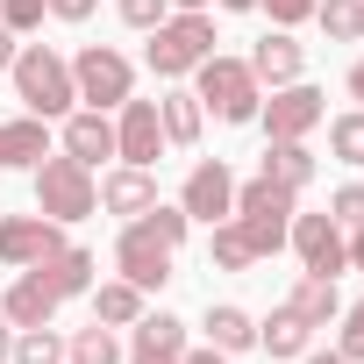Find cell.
Segmentation results:
<instances>
[{
    "instance_id": "6da1fadb",
    "label": "cell",
    "mask_w": 364,
    "mask_h": 364,
    "mask_svg": "<svg viewBox=\"0 0 364 364\" xmlns=\"http://www.w3.org/2000/svg\"><path fill=\"white\" fill-rule=\"evenodd\" d=\"M8 86L22 100V114H43V122H65L79 107V86H72V58L50 50V43H22L15 65H8Z\"/></svg>"
},
{
    "instance_id": "7a4b0ae2",
    "label": "cell",
    "mask_w": 364,
    "mask_h": 364,
    "mask_svg": "<svg viewBox=\"0 0 364 364\" xmlns=\"http://www.w3.org/2000/svg\"><path fill=\"white\" fill-rule=\"evenodd\" d=\"M293 208H300V193L293 186H279V178H236V229H243V243L257 250V257H279L286 250V229H293Z\"/></svg>"
},
{
    "instance_id": "3957f363",
    "label": "cell",
    "mask_w": 364,
    "mask_h": 364,
    "mask_svg": "<svg viewBox=\"0 0 364 364\" xmlns=\"http://www.w3.org/2000/svg\"><path fill=\"white\" fill-rule=\"evenodd\" d=\"M200 58H215V8H208V15H164V22L143 36V65H150L164 86L193 79Z\"/></svg>"
},
{
    "instance_id": "277c9868",
    "label": "cell",
    "mask_w": 364,
    "mask_h": 364,
    "mask_svg": "<svg viewBox=\"0 0 364 364\" xmlns=\"http://www.w3.org/2000/svg\"><path fill=\"white\" fill-rule=\"evenodd\" d=\"M193 93H200V107H208L215 122H229V129L257 122V107H264V86H257V72H250L243 58H222V50L193 65Z\"/></svg>"
},
{
    "instance_id": "5b68a950",
    "label": "cell",
    "mask_w": 364,
    "mask_h": 364,
    "mask_svg": "<svg viewBox=\"0 0 364 364\" xmlns=\"http://www.w3.org/2000/svg\"><path fill=\"white\" fill-rule=\"evenodd\" d=\"M36 215H50V222H86V215H100V178L79 164V157H65V150H50L36 171Z\"/></svg>"
},
{
    "instance_id": "8992f818",
    "label": "cell",
    "mask_w": 364,
    "mask_h": 364,
    "mask_svg": "<svg viewBox=\"0 0 364 364\" xmlns=\"http://www.w3.org/2000/svg\"><path fill=\"white\" fill-rule=\"evenodd\" d=\"M72 86H79V107L114 114V107L136 93V65H129L114 43H79V50H72Z\"/></svg>"
},
{
    "instance_id": "52a82bcc",
    "label": "cell",
    "mask_w": 364,
    "mask_h": 364,
    "mask_svg": "<svg viewBox=\"0 0 364 364\" xmlns=\"http://www.w3.org/2000/svg\"><path fill=\"white\" fill-rule=\"evenodd\" d=\"M257 122H264V143H307V136L328 122V93H321L314 79L272 86V93H264V107H257Z\"/></svg>"
},
{
    "instance_id": "ba28073f",
    "label": "cell",
    "mask_w": 364,
    "mask_h": 364,
    "mask_svg": "<svg viewBox=\"0 0 364 364\" xmlns=\"http://www.w3.org/2000/svg\"><path fill=\"white\" fill-rule=\"evenodd\" d=\"M286 250H293V257H300V272H314V279H343V272H350V236L336 229V215H328V208H321V215H300V208H293Z\"/></svg>"
},
{
    "instance_id": "9c48e42d",
    "label": "cell",
    "mask_w": 364,
    "mask_h": 364,
    "mask_svg": "<svg viewBox=\"0 0 364 364\" xmlns=\"http://www.w3.org/2000/svg\"><path fill=\"white\" fill-rule=\"evenodd\" d=\"M65 250V222L50 215H0V264L8 272H36Z\"/></svg>"
},
{
    "instance_id": "30bf717a",
    "label": "cell",
    "mask_w": 364,
    "mask_h": 364,
    "mask_svg": "<svg viewBox=\"0 0 364 364\" xmlns=\"http://www.w3.org/2000/svg\"><path fill=\"white\" fill-rule=\"evenodd\" d=\"M171 143H164V122H157V100H122L114 107V164H143V171H157V157H164Z\"/></svg>"
},
{
    "instance_id": "8fae6325",
    "label": "cell",
    "mask_w": 364,
    "mask_h": 364,
    "mask_svg": "<svg viewBox=\"0 0 364 364\" xmlns=\"http://www.w3.org/2000/svg\"><path fill=\"white\" fill-rule=\"evenodd\" d=\"M178 208H186V222H229L236 215V171L222 164V157H200L193 171H186V186H178Z\"/></svg>"
},
{
    "instance_id": "7c38bea8",
    "label": "cell",
    "mask_w": 364,
    "mask_h": 364,
    "mask_svg": "<svg viewBox=\"0 0 364 364\" xmlns=\"http://www.w3.org/2000/svg\"><path fill=\"white\" fill-rule=\"evenodd\" d=\"M171 243L164 236H150L143 222H122V236H114V272L129 279V286H143V293H157L164 279H171Z\"/></svg>"
},
{
    "instance_id": "4fadbf2b",
    "label": "cell",
    "mask_w": 364,
    "mask_h": 364,
    "mask_svg": "<svg viewBox=\"0 0 364 364\" xmlns=\"http://www.w3.org/2000/svg\"><path fill=\"white\" fill-rule=\"evenodd\" d=\"M186 321H178V314H150L143 307V321L129 328V343H122V364H178V357H186Z\"/></svg>"
},
{
    "instance_id": "5bb4252c",
    "label": "cell",
    "mask_w": 364,
    "mask_h": 364,
    "mask_svg": "<svg viewBox=\"0 0 364 364\" xmlns=\"http://www.w3.org/2000/svg\"><path fill=\"white\" fill-rule=\"evenodd\" d=\"M250 72H257V86L272 93V86H293V79H307V43L293 36V29H264L257 43H250V58H243Z\"/></svg>"
},
{
    "instance_id": "9a60e30c",
    "label": "cell",
    "mask_w": 364,
    "mask_h": 364,
    "mask_svg": "<svg viewBox=\"0 0 364 364\" xmlns=\"http://www.w3.org/2000/svg\"><path fill=\"white\" fill-rule=\"evenodd\" d=\"M58 150L79 157L86 171H100V164L114 157V114H100V107H72L65 129H58Z\"/></svg>"
},
{
    "instance_id": "2e32d148",
    "label": "cell",
    "mask_w": 364,
    "mask_h": 364,
    "mask_svg": "<svg viewBox=\"0 0 364 364\" xmlns=\"http://www.w3.org/2000/svg\"><path fill=\"white\" fill-rule=\"evenodd\" d=\"M58 307H65V300H58V286H50L43 272H15L8 293H0V314H8L15 328H50Z\"/></svg>"
},
{
    "instance_id": "e0dca14e",
    "label": "cell",
    "mask_w": 364,
    "mask_h": 364,
    "mask_svg": "<svg viewBox=\"0 0 364 364\" xmlns=\"http://www.w3.org/2000/svg\"><path fill=\"white\" fill-rule=\"evenodd\" d=\"M100 208L122 215V222H136L143 208H157V171H143V164H114V171H100Z\"/></svg>"
},
{
    "instance_id": "ac0fdd59",
    "label": "cell",
    "mask_w": 364,
    "mask_h": 364,
    "mask_svg": "<svg viewBox=\"0 0 364 364\" xmlns=\"http://www.w3.org/2000/svg\"><path fill=\"white\" fill-rule=\"evenodd\" d=\"M50 157V122L43 114H8L0 122V171H36Z\"/></svg>"
},
{
    "instance_id": "d6986e66",
    "label": "cell",
    "mask_w": 364,
    "mask_h": 364,
    "mask_svg": "<svg viewBox=\"0 0 364 364\" xmlns=\"http://www.w3.org/2000/svg\"><path fill=\"white\" fill-rule=\"evenodd\" d=\"M257 350H264L272 364H300V357L314 350V328H307L293 307H272V314L257 321Z\"/></svg>"
},
{
    "instance_id": "ffe728a7",
    "label": "cell",
    "mask_w": 364,
    "mask_h": 364,
    "mask_svg": "<svg viewBox=\"0 0 364 364\" xmlns=\"http://www.w3.org/2000/svg\"><path fill=\"white\" fill-rule=\"evenodd\" d=\"M157 122H164V143H171V150H193V143L208 136V107H200L193 86H171V93L157 100Z\"/></svg>"
},
{
    "instance_id": "44dd1931",
    "label": "cell",
    "mask_w": 364,
    "mask_h": 364,
    "mask_svg": "<svg viewBox=\"0 0 364 364\" xmlns=\"http://www.w3.org/2000/svg\"><path fill=\"white\" fill-rule=\"evenodd\" d=\"M86 300H93V321H107V328H136V321H143V307H150V293H143V286H129L122 272H114V279H93V293H86Z\"/></svg>"
},
{
    "instance_id": "7402d4cb",
    "label": "cell",
    "mask_w": 364,
    "mask_h": 364,
    "mask_svg": "<svg viewBox=\"0 0 364 364\" xmlns=\"http://www.w3.org/2000/svg\"><path fill=\"white\" fill-rule=\"evenodd\" d=\"M36 272L58 286V300H86V293H93V279H100V257H93V250H79V243H65V250H58L50 264H36Z\"/></svg>"
},
{
    "instance_id": "603a6c76",
    "label": "cell",
    "mask_w": 364,
    "mask_h": 364,
    "mask_svg": "<svg viewBox=\"0 0 364 364\" xmlns=\"http://www.w3.org/2000/svg\"><path fill=\"white\" fill-rule=\"evenodd\" d=\"M200 328H208V343H215V350H229V357H243V350H257V314H243L236 300H215Z\"/></svg>"
},
{
    "instance_id": "cb8c5ba5",
    "label": "cell",
    "mask_w": 364,
    "mask_h": 364,
    "mask_svg": "<svg viewBox=\"0 0 364 364\" xmlns=\"http://www.w3.org/2000/svg\"><path fill=\"white\" fill-rule=\"evenodd\" d=\"M286 307H293L307 328H328V321L343 314V293H336V279H314V272H300V286L286 293Z\"/></svg>"
},
{
    "instance_id": "d4e9b609",
    "label": "cell",
    "mask_w": 364,
    "mask_h": 364,
    "mask_svg": "<svg viewBox=\"0 0 364 364\" xmlns=\"http://www.w3.org/2000/svg\"><path fill=\"white\" fill-rule=\"evenodd\" d=\"M257 171H264V178H279V186H293V193H307L321 164H314V150H307V143H264V164H257Z\"/></svg>"
},
{
    "instance_id": "484cf974",
    "label": "cell",
    "mask_w": 364,
    "mask_h": 364,
    "mask_svg": "<svg viewBox=\"0 0 364 364\" xmlns=\"http://www.w3.org/2000/svg\"><path fill=\"white\" fill-rule=\"evenodd\" d=\"M65 364H122V328H107V321L72 328L65 336Z\"/></svg>"
},
{
    "instance_id": "4316f807",
    "label": "cell",
    "mask_w": 364,
    "mask_h": 364,
    "mask_svg": "<svg viewBox=\"0 0 364 364\" xmlns=\"http://www.w3.org/2000/svg\"><path fill=\"white\" fill-rule=\"evenodd\" d=\"M328 157H336V164H350V171H364V107L328 114Z\"/></svg>"
},
{
    "instance_id": "83f0119b",
    "label": "cell",
    "mask_w": 364,
    "mask_h": 364,
    "mask_svg": "<svg viewBox=\"0 0 364 364\" xmlns=\"http://www.w3.org/2000/svg\"><path fill=\"white\" fill-rule=\"evenodd\" d=\"M314 22L328 43H364V0H314Z\"/></svg>"
},
{
    "instance_id": "f1b7e54d",
    "label": "cell",
    "mask_w": 364,
    "mask_h": 364,
    "mask_svg": "<svg viewBox=\"0 0 364 364\" xmlns=\"http://www.w3.org/2000/svg\"><path fill=\"white\" fill-rule=\"evenodd\" d=\"M208 264H215V272H250V264H257V250L243 243V229H236V222H215V229H208Z\"/></svg>"
},
{
    "instance_id": "f546056e",
    "label": "cell",
    "mask_w": 364,
    "mask_h": 364,
    "mask_svg": "<svg viewBox=\"0 0 364 364\" xmlns=\"http://www.w3.org/2000/svg\"><path fill=\"white\" fill-rule=\"evenodd\" d=\"M8 364H65V336L58 328H15V357Z\"/></svg>"
},
{
    "instance_id": "4dcf8cb0",
    "label": "cell",
    "mask_w": 364,
    "mask_h": 364,
    "mask_svg": "<svg viewBox=\"0 0 364 364\" xmlns=\"http://www.w3.org/2000/svg\"><path fill=\"white\" fill-rule=\"evenodd\" d=\"M136 222H143V229H150V236H164V243H171V250H178V243H186V236H193V222H186V208H178V200H171V208H164V200H157V208H143V215H136Z\"/></svg>"
},
{
    "instance_id": "1f68e13d",
    "label": "cell",
    "mask_w": 364,
    "mask_h": 364,
    "mask_svg": "<svg viewBox=\"0 0 364 364\" xmlns=\"http://www.w3.org/2000/svg\"><path fill=\"white\" fill-rule=\"evenodd\" d=\"M328 215H336V229L350 236V229H364V178H343V186L328 193Z\"/></svg>"
},
{
    "instance_id": "d6a6232c",
    "label": "cell",
    "mask_w": 364,
    "mask_h": 364,
    "mask_svg": "<svg viewBox=\"0 0 364 364\" xmlns=\"http://www.w3.org/2000/svg\"><path fill=\"white\" fill-rule=\"evenodd\" d=\"M50 22V0H0V29H15V36H36Z\"/></svg>"
},
{
    "instance_id": "836d02e7",
    "label": "cell",
    "mask_w": 364,
    "mask_h": 364,
    "mask_svg": "<svg viewBox=\"0 0 364 364\" xmlns=\"http://www.w3.org/2000/svg\"><path fill=\"white\" fill-rule=\"evenodd\" d=\"M336 350H343V357H350V364H364V300H357V307H343V314H336Z\"/></svg>"
},
{
    "instance_id": "e575fe53",
    "label": "cell",
    "mask_w": 364,
    "mask_h": 364,
    "mask_svg": "<svg viewBox=\"0 0 364 364\" xmlns=\"http://www.w3.org/2000/svg\"><path fill=\"white\" fill-rule=\"evenodd\" d=\"M114 15H122V22L136 29V36H150V29H157V22L171 15V0H114Z\"/></svg>"
},
{
    "instance_id": "d590c367",
    "label": "cell",
    "mask_w": 364,
    "mask_h": 364,
    "mask_svg": "<svg viewBox=\"0 0 364 364\" xmlns=\"http://www.w3.org/2000/svg\"><path fill=\"white\" fill-rule=\"evenodd\" d=\"M257 15H272V29H300L314 22V0H257Z\"/></svg>"
},
{
    "instance_id": "8d00e7d4",
    "label": "cell",
    "mask_w": 364,
    "mask_h": 364,
    "mask_svg": "<svg viewBox=\"0 0 364 364\" xmlns=\"http://www.w3.org/2000/svg\"><path fill=\"white\" fill-rule=\"evenodd\" d=\"M100 0H50V22H93Z\"/></svg>"
},
{
    "instance_id": "74e56055",
    "label": "cell",
    "mask_w": 364,
    "mask_h": 364,
    "mask_svg": "<svg viewBox=\"0 0 364 364\" xmlns=\"http://www.w3.org/2000/svg\"><path fill=\"white\" fill-rule=\"evenodd\" d=\"M178 364H229V350H215V343H186V357Z\"/></svg>"
},
{
    "instance_id": "f35d334b",
    "label": "cell",
    "mask_w": 364,
    "mask_h": 364,
    "mask_svg": "<svg viewBox=\"0 0 364 364\" xmlns=\"http://www.w3.org/2000/svg\"><path fill=\"white\" fill-rule=\"evenodd\" d=\"M343 93H350V100H357V107H364V50H357V65H350V72H343Z\"/></svg>"
},
{
    "instance_id": "ab89813d",
    "label": "cell",
    "mask_w": 364,
    "mask_h": 364,
    "mask_svg": "<svg viewBox=\"0 0 364 364\" xmlns=\"http://www.w3.org/2000/svg\"><path fill=\"white\" fill-rule=\"evenodd\" d=\"M15 50H22V36H15V29H0V72L15 65Z\"/></svg>"
},
{
    "instance_id": "60d3db41",
    "label": "cell",
    "mask_w": 364,
    "mask_h": 364,
    "mask_svg": "<svg viewBox=\"0 0 364 364\" xmlns=\"http://www.w3.org/2000/svg\"><path fill=\"white\" fill-rule=\"evenodd\" d=\"M8 357H15V321L0 314V364H8Z\"/></svg>"
},
{
    "instance_id": "b9f144b4",
    "label": "cell",
    "mask_w": 364,
    "mask_h": 364,
    "mask_svg": "<svg viewBox=\"0 0 364 364\" xmlns=\"http://www.w3.org/2000/svg\"><path fill=\"white\" fill-rule=\"evenodd\" d=\"M300 364H350V357H343V350H307Z\"/></svg>"
},
{
    "instance_id": "7bdbcfd3",
    "label": "cell",
    "mask_w": 364,
    "mask_h": 364,
    "mask_svg": "<svg viewBox=\"0 0 364 364\" xmlns=\"http://www.w3.org/2000/svg\"><path fill=\"white\" fill-rule=\"evenodd\" d=\"M350 272H364V229H350Z\"/></svg>"
},
{
    "instance_id": "ee69618b",
    "label": "cell",
    "mask_w": 364,
    "mask_h": 364,
    "mask_svg": "<svg viewBox=\"0 0 364 364\" xmlns=\"http://www.w3.org/2000/svg\"><path fill=\"white\" fill-rule=\"evenodd\" d=\"M215 0H171V15H208Z\"/></svg>"
},
{
    "instance_id": "f6af8a7d",
    "label": "cell",
    "mask_w": 364,
    "mask_h": 364,
    "mask_svg": "<svg viewBox=\"0 0 364 364\" xmlns=\"http://www.w3.org/2000/svg\"><path fill=\"white\" fill-rule=\"evenodd\" d=\"M222 15H257V0H215Z\"/></svg>"
}]
</instances>
